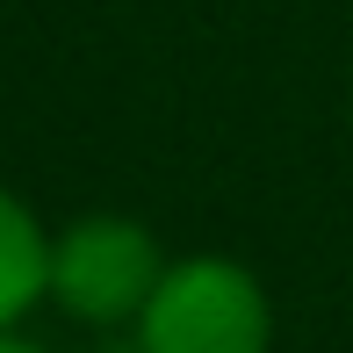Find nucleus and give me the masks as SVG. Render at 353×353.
<instances>
[{
	"instance_id": "1",
	"label": "nucleus",
	"mask_w": 353,
	"mask_h": 353,
	"mask_svg": "<svg viewBox=\"0 0 353 353\" xmlns=\"http://www.w3.org/2000/svg\"><path fill=\"white\" fill-rule=\"evenodd\" d=\"M144 353H267L274 346V303L252 267L223 252H188L159 274L137 317Z\"/></svg>"
},
{
	"instance_id": "2",
	"label": "nucleus",
	"mask_w": 353,
	"mask_h": 353,
	"mask_svg": "<svg viewBox=\"0 0 353 353\" xmlns=\"http://www.w3.org/2000/svg\"><path fill=\"white\" fill-rule=\"evenodd\" d=\"M166 267L173 260L159 252V238L137 216H116V210L72 216L65 231H51V303L101 332L137 325Z\"/></svg>"
},
{
	"instance_id": "3",
	"label": "nucleus",
	"mask_w": 353,
	"mask_h": 353,
	"mask_svg": "<svg viewBox=\"0 0 353 353\" xmlns=\"http://www.w3.org/2000/svg\"><path fill=\"white\" fill-rule=\"evenodd\" d=\"M43 296H51V231L22 195L0 188V332H14Z\"/></svg>"
},
{
	"instance_id": "4",
	"label": "nucleus",
	"mask_w": 353,
	"mask_h": 353,
	"mask_svg": "<svg viewBox=\"0 0 353 353\" xmlns=\"http://www.w3.org/2000/svg\"><path fill=\"white\" fill-rule=\"evenodd\" d=\"M0 353H43V346H29L22 332H0Z\"/></svg>"
},
{
	"instance_id": "5",
	"label": "nucleus",
	"mask_w": 353,
	"mask_h": 353,
	"mask_svg": "<svg viewBox=\"0 0 353 353\" xmlns=\"http://www.w3.org/2000/svg\"><path fill=\"white\" fill-rule=\"evenodd\" d=\"M108 353H144V339H137V332H130V339H116V346H108Z\"/></svg>"
}]
</instances>
